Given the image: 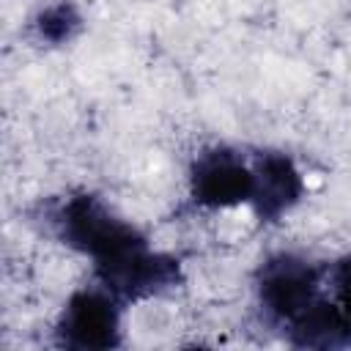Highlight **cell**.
I'll list each match as a JSON object with an SVG mask.
<instances>
[{
	"instance_id": "5b68a950",
	"label": "cell",
	"mask_w": 351,
	"mask_h": 351,
	"mask_svg": "<svg viewBox=\"0 0 351 351\" xmlns=\"http://www.w3.org/2000/svg\"><path fill=\"white\" fill-rule=\"evenodd\" d=\"M252 173H255L252 206L263 222L280 219L291 206L299 203L304 184L296 165L285 154H277V151L258 154L252 162Z\"/></svg>"
},
{
	"instance_id": "ba28073f",
	"label": "cell",
	"mask_w": 351,
	"mask_h": 351,
	"mask_svg": "<svg viewBox=\"0 0 351 351\" xmlns=\"http://www.w3.org/2000/svg\"><path fill=\"white\" fill-rule=\"evenodd\" d=\"M332 285H335V293H337V307L343 310V315L351 326V255L343 258L340 263H335Z\"/></svg>"
},
{
	"instance_id": "52a82bcc",
	"label": "cell",
	"mask_w": 351,
	"mask_h": 351,
	"mask_svg": "<svg viewBox=\"0 0 351 351\" xmlns=\"http://www.w3.org/2000/svg\"><path fill=\"white\" fill-rule=\"evenodd\" d=\"M33 27H36V36H38L41 41L63 44V41H71V38L80 33L82 16H80V11H77L74 3L60 0V3L47 5V8L36 16Z\"/></svg>"
},
{
	"instance_id": "8992f818",
	"label": "cell",
	"mask_w": 351,
	"mask_h": 351,
	"mask_svg": "<svg viewBox=\"0 0 351 351\" xmlns=\"http://www.w3.org/2000/svg\"><path fill=\"white\" fill-rule=\"evenodd\" d=\"M288 340L302 348H335L351 343V326L337 304L315 299L288 326Z\"/></svg>"
},
{
	"instance_id": "277c9868",
	"label": "cell",
	"mask_w": 351,
	"mask_h": 351,
	"mask_svg": "<svg viewBox=\"0 0 351 351\" xmlns=\"http://www.w3.org/2000/svg\"><path fill=\"white\" fill-rule=\"evenodd\" d=\"M255 173L230 148H208L192 165V200L206 208H228L252 200Z\"/></svg>"
},
{
	"instance_id": "3957f363",
	"label": "cell",
	"mask_w": 351,
	"mask_h": 351,
	"mask_svg": "<svg viewBox=\"0 0 351 351\" xmlns=\"http://www.w3.org/2000/svg\"><path fill=\"white\" fill-rule=\"evenodd\" d=\"M58 343L77 351H104L121 346L118 299L110 291H77L58 318Z\"/></svg>"
},
{
	"instance_id": "6da1fadb",
	"label": "cell",
	"mask_w": 351,
	"mask_h": 351,
	"mask_svg": "<svg viewBox=\"0 0 351 351\" xmlns=\"http://www.w3.org/2000/svg\"><path fill=\"white\" fill-rule=\"evenodd\" d=\"M55 225L63 244L93 261L101 288L118 302L145 299L181 282L178 261L151 252L145 236L112 217L93 195L69 197L58 208Z\"/></svg>"
},
{
	"instance_id": "7a4b0ae2",
	"label": "cell",
	"mask_w": 351,
	"mask_h": 351,
	"mask_svg": "<svg viewBox=\"0 0 351 351\" xmlns=\"http://www.w3.org/2000/svg\"><path fill=\"white\" fill-rule=\"evenodd\" d=\"M258 299L266 315L285 329L318 299V269L296 255H274L258 271Z\"/></svg>"
}]
</instances>
